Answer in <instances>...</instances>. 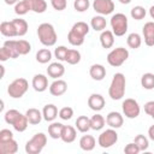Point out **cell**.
I'll return each instance as SVG.
<instances>
[{"label":"cell","instance_id":"cell-55","mask_svg":"<svg viewBox=\"0 0 154 154\" xmlns=\"http://www.w3.org/2000/svg\"><path fill=\"white\" fill-rule=\"evenodd\" d=\"M0 69H1V76H0V78H2V77H4V75H5V67L1 65V66H0Z\"/></svg>","mask_w":154,"mask_h":154},{"label":"cell","instance_id":"cell-42","mask_svg":"<svg viewBox=\"0 0 154 154\" xmlns=\"http://www.w3.org/2000/svg\"><path fill=\"white\" fill-rule=\"evenodd\" d=\"M67 47L65 46H58L55 49H54V57L58 59V61H65L66 59V55H67Z\"/></svg>","mask_w":154,"mask_h":154},{"label":"cell","instance_id":"cell-4","mask_svg":"<svg viewBox=\"0 0 154 154\" xmlns=\"http://www.w3.org/2000/svg\"><path fill=\"white\" fill-rule=\"evenodd\" d=\"M111 28L114 36H124L128 31V17L124 13H116L111 17Z\"/></svg>","mask_w":154,"mask_h":154},{"label":"cell","instance_id":"cell-24","mask_svg":"<svg viewBox=\"0 0 154 154\" xmlns=\"http://www.w3.org/2000/svg\"><path fill=\"white\" fill-rule=\"evenodd\" d=\"M106 25H107L106 18L103 16H101V14L94 16L91 18V20H90V26L95 31H103V30H106Z\"/></svg>","mask_w":154,"mask_h":154},{"label":"cell","instance_id":"cell-35","mask_svg":"<svg viewBox=\"0 0 154 154\" xmlns=\"http://www.w3.org/2000/svg\"><path fill=\"white\" fill-rule=\"evenodd\" d=\"M65 61L70 65H76L81 61V53L78 49H69Z\"/></svg>","mask_w":154,"mask_h":154},{"label":"cell","instance_id":"cell-43","mask_svg":"<svg viewBox=\"0 0 154 154\" xmlns=\"http://www.w3.org/2000/svg\"><path fill=\"white\" fill-rule=\"evenodd\" d=\"M90 6L89 0H75L73 1V8L77 12H85Z\"/></svg>","mask_w":154,"mask_h":154},{"label":"cell","instance_id":"cell-5","mask_svg":"<svg viewBox=\"0 0 154 154\" xmlns=\"http://www.w3.org/2000/svg\"><path fill=\"white\" fill-rule=\"evenodd\" d=\"M129 58V51L124 47H118L112 49L108 54H107V63L113 66V67H118L122 66Z\"/></svg>","mask_w":154,"mask_h":154},{"label":"cell","instance_id":"cell-37","mask_svg":"<svg viewBox=\"0 0 154 154\" xmlns=\"http://www.w3.org/2000/svg\"><path fill=\"white\" fill-rule=\"evenodd\" d=\"M146 14H147L146 8H144L143 6H140V5L132 7L131 11H130V16H131L135 20H141V19H143V18L146 17Z\"/></svg>","mask_w":154,"mask_h":154},{"label":"cell","instance_id":"cell-34","mask_svg":"<svg viewBox=\"0 0 154 154\" xmlns=\"http://www.w3.org/2000/svg\"><path fill=\"white\" fill-rule=\"evenodd\" d=\"M71 30L75 31L76 34H78V35L85 37V35H88V32H89V25L85 22H77L72 25Z\"/></svg>","mask_w":154,"mask_h":154},{"label":"cell","instance_id":"cell-50","mask_svg":"<svg viewBox=\"0 0 154 154\" xmlns=\"http://www.w3.org/2000/svg\"><path fill=\"white\" fill-rule=\"evenodd\" d=\"M144 112L148 116H152L154 113V101H148L144 103Z\"/></svg>","mask_w":154,"mask_h":154},{"label":"cell","instance_id":"cell-28","mask_svg":"<svg viewBox=\"0 0 154 154\" xmlns=\"http://www.w3.org/2000/svg\"><path fill=\"white\" fill-rule=\"evenodd\" d=\"M12 23L16 28V31H17V36H24L26 32H28V23L25 19H22V18H14L12 19Z\"/></svg>","mask_w":154,"mask_h":154},{"label":"cell","instance_id":"cell-20","mask_svg":"<svg viewBox=\"0 0 154 154\" xmlns=\"http://www.w3.org/2000/svg\"><path fill=\"white\" fill-rule=\"evenodd\" d=\"M100 43L102 48H111L114 45V34L112 30H103L100 34Z\"/></svg>","mask_w":154,"mask_h":154},{"label":"cell","instance_id":"cell-8","mask_svg":"<svg viewBox=\"0 0 154 154\" xmlns=\"http://www.w3.org/2000/svg\"><path fill=\"white\" fill-rule=\"evenodd\" d=\"M122 108H123L124 116L129 119L137 118L141 112V107L135 99H125L122 103Z\"/></svg>","mask_w":154,"mask_h":154},{"label":"cell","instance_id":"cell-26","mask_svg":"<svg viewBox=\"0 0 154 154\" xmlns=\"http://www.w3.org/2000/svg\"><path fill=\"white\" fill-rule=\"evenodd\" d=\"M75 125L79 132H88L90 130V118H88L87 116H79L76 119Z\"/></svg>","mask_w":154,"mask_h":154},{"label":"cell","instance_id":"cell-33","mask_svg":"<svg viewBox=\"0 0 154 154\" xmlns=\"http://www.w3.org/2000/svg\"><path fill=\"white\" fill-rule=\"evenodd\" d=\"M141 85L147 90L154 89V73L152 72L143 73L141 77Z\"/></svg>","mask_w":154,"mask_h":154},{"label":"cell","instance_id":"cell-15","mask_svg":"<svg viewBox=\"0 0 154 154\" xmlns=\"http://www.w3.org/2000/svg\"><path fill=\"white\" fill-rule=\"evenodd\" d=\"M124 123V118L123 116L119 113V112H109L107 116H106V124L109 126V128H113V129H119L122 128Z\"/></svg>","mask_w":154,"mask_h":154},{"label":"cell","instance_id":"cell-45","mask_svg":"<svg viewBox=\"0 0 154 154\" xmlns=\"http://www.w3.org/2000/svg\"><path fill=\"white\" fill-rule=\"evenodd\" d=\"M72 116H73V109L71 107H69V106L63 107V108L59 109V117L63 120H69V119L72 118Z\"/></svg>","mask_w":154,"mask_h":154},{"label":"cell","instance_id":"cell-31","mask_svg":"<svg viewBox=\"0 0 154 154\" xmlns=\"http://www.w3.org/2000/svg\"><path fill=\"white\" fill-rule=\"evenodd\" d=\"M105 123H106V119L101 114L96 113L90 118V129H93L95 131H99L105 126Z\"/></svg>","mask_w":154,"mask_h":154},{"label":"cell","instance_id":"cell-46","mask_svg":"<svg viewBox=\"0 0 154 154\" xmlns=\"http://www.w3.org/2000/svg\"><path fill=\"white\" fill-rule=\"evenodd\" d=\"M51 5L55 11H63L67 6V0H51Z\"/></svg>","mask_w":154,"mask_h":154},{"label":"cell","instance_id":"cell-44","mask_svg":"<svg viewBox=\"0 0 154 154\" xmlns=\"http://www.w3.org/2000/svg\"><path fill=\"white\" fill-rule=\"evenodd\" d=\"M19 114H20V112H19V111H17V109H8V111H6V112H5V116H4L5 122H6L7 124L12 125Z\"/></svg>","mask_w":154,"mask_h":154},{"label":"cell","instance_id":"cell-41","mask_svg":"<svg viewBox=\"0 0 154 154\" xmlns=\"http://www.w3.org/2000/svg\"><path fill=\"white\" fill-rule=\"evenodd\" d=\"M17 47L20 55H25L31 51V45L26 40H17Z\"/></svg>","mask_w":154,"mask_h":154},{"label":"cell","instance_id":"cell-56","mask_svg":"<svg viewBox=\"0 0 154 154\" xmlns=\"http://www.w3.org/2000/svg\"><path fill=\"white\" fill-rule=\"evenodd\" d=\"M150 117H152V118H153V119H154V113H153V114H152V116H150Z\"/></svg>","mask_w":154,"mask_h":154},{"label":"cell","instance_id":"cell-2","mask_svg":"<svg viewBox=\"0 0 154 154\" xmlns=\"http://www.w3.org/2000/svg\"><path fill=\"white\" fill-rule=\"evenodd\" d=\"M37 36L40 42L46 47H52L58 40L54 26L51 23H41L37 28Z\"/></svg>","mask_w":154,"mask_h":154},{"label":"cell","instance_id":"cell-53","mask_svg":"<svg viewBox=\"0 0 154 154\" xmlns=\"http://www.w3.org/2000/svg\"><path fill=\"white\" fill-rule=\"evenodd\" d=\"M149 16L152 17V19H154V5L150 6V8H149Z\"/></svg>","mask_w":154,"mask_h":154},{"label":"cell","instance_id":"cell-27","mask_svg":"<svg viewBox=\"0 0 154 154\" xmlns=\"http://www.w3.org/2000/svg\"><path fill=\"white\" fill-rule=\"evenodd\" d=\"M64 124L58 123V122H51V124L48 125V135L49 137H52L53 140H58L61 136V130H63Z\"/></svg>","mask_w":154,"mask_h":154},{"label":"cell","instance_id":"cell-40","mask_svg":"<svg viewBox=\"0 0 154 154\" xmlns=\"http://www.w3.org/2000/svg\"><path fill=\"white\" fill-rule=\"evenodd\" d=\"M134 142L136 143V146L140 148L141 152L147 150L148 147H149V141H148V138H147L144 135H137V136L135 137Z\"/></svg>","mask_w":154,"mask_h":154},{"label":"cell","instance_id":"cell-25","mask_svg":"<svg viewBox=\"0 0 154 154\" xmlns=\"http://www.w3.org/2000/svg\"><path fill=\"white\" fill-rule=\"evenodd\" d=\"M30 7V11L35 13H43L47 10V2L45 0H25Z\"/></svg>","mask_w":154,"mask_h":154},{"label":"cell","instance_id":"cell-7","mask_svg":"<svg viewBox=\"0 0 154 154\" xmlns=\"http://www.w3.org/2000/svg\"><path fill=\"white\" fill-rule=\"evenodd\" d=\"M117 141H118V134H117L116 129H113V128L103 130L99 135V138H97V143L101 148H109L113 144H116Z\"/></svg>","mask_w":154,"mask_h":154},{"label":"cell","instance_id":"cell-13","mask_svg":"<svg viewBox=\"0 0 154 154\" xmlns=\"http://www.w3.org/2000/svg\"><path fill=\"white\" fill-rule=\"evenodd\" d=\"M144 43L149 47L154 46V22H147L142 28Z\"/></svg>","mask_w":154,"mask_h":154},{"label":"cell","instance_id":"cell-38","mask_svg":"<svg viewBox=\"0 0 154 154\" xmlns=\"http://www.w3.org/2000/svg\"><path fill=\"white\" fill-rule=\"evenodd\" d=\"M4 46H6L8 48L12 59H16L20 55L19 52H18V47H17V40H7V41L4 42Z\"/></svg>","mask_w":154,"mask_h":154},{"label":"cell","instance_id":"cell-14","mask_svg":"<svg viewBox=\"0 0 154 154\" xmlns=\"http://www.w3.org/2000/svg\"><path fill=\"white\" fill-rule=\"evenodd\" d=\"M65 73V67L60 61H55V63H51L47 67V75L54 79H58L60 77H63Z\"/></svg>","mask_w":154,"mask_h":154},{"label":"cell","instance_id":"cell-10","mask_svg":"<svg viewBox=\"0 0 154 154\" xmlns=\"http://www.w3.org/2000/svg\"><path fill=\"white\" fill-rule=\"evenodd\" d=\"M106 105V101H105V97L101 95V94H91L89 97H88V106L90 109L95 111V112H99L101 111Z\"/></svg>","mask_w":154,"mask_h":154},{"label":"cell","instance_id":"cell-39","mask_svg":"<svg viewBox=\"0 0 154 154\" xmlns=\"http://www.w3.org/2000/svg\"><path fill=\"white\" fill-rule=\"evenodd\" d=\"M30 11V7L25 0H20L14 5V13L18 16H24Z\"/></svg>","mask_w":154,"mask_h":154},{"label":"cell","instance_id":"cell-11","mask_svg":"<svg viewBox=\"0 0 154 154\" xmlns=\"http://www.w3.org/2000/svg\"><path fill=\"white\" fill-rule=\"evenodd\" d=\"M31 85H32L35 91L42 93V91L47 90V88H48V78L42 73H37L32 77Z\"/></svg>","mask_w":154,"mask_h":154},{"label":"cell","instance_id":"cell-3","mask_svg":"<svg viewBox=\"0 0 154 154\" xmlns=\"http://www.w3.org/2000/svg\"><path fill=\"white\" fill-rule=\"evenodd\" d=\"M46 144L47 136L43 132H37L25 143V152L28 154H38L42 152Z\"/></svg>","mask_w":154,"mask_h":154},{"label":"cell","instance_id":"cell-12","mask_svg":"<svg viewBox=\"0 0 154 154\" xmlns=\"http://www.w3.org/2000/svg\"><path fill=\"white\" fill-rule=\"evenodd\" d=\"M67 90V83L64 79H55L51 85H49V93L53 96H61L66 93Z\"/></svg>","mask_w":154,"mask_h":154},{"label":"cell","instance_id":"cell-52","mask_svg":"<svg viewBox=\"0 0 154 154\" xmlns=\"http://www.w3.org/2000/svg\"><path fill=\"white\" fill-rule=\"evenodd\" d=\"M5 1V4L6 5H16L18 1H20V0H4Z\"/></svg>","mask_w":154,"mask_h":154},{"label":"cell","instance_id":"cell-18","mask_svg":"<svg viewBox=\"0 0 154 154\" xmlns=\"http://www.w3.org/2000/svg\"><path fill=\"white\" fill-rule=\"evenodd\" d=\"M17 152H18V143L14 138L0 142V153L1 154H14Z\"/></svg>","mask_w":154,"mask_h":154},{"label":"cell","instance_id":"cell-6","mask_svg":"<svg viewBox=\"0 0 154 154\" xmlns=\"http://www.w3.org/2000/svg\"><path fill=\"white\" fill-rule=\"evenodd\" d=\"M29 88V83L25 78H16L12 83H10L7 88V93L12 99H20Z\"/></svg>","mask_w":154,"mask_h":154},{"label":"cell","instance_id":"cell-29","mask_svg":"<svg viewBox=\"0 0 154 154\" xmlns=\"http://www.w3.org/2000/svg\"><path fill=\"white\" fill-rule=\"evenodd\" d=\"M28 125H29V120H28L26 116H25V114H22V113L17 117V119H16L14 123L12 124L13 129H14L16 131H18V132L25 131L26 128H28Z\"/></svg>","mask_w":154,"mask_h":154},{"label":"cell","instance_id":"cell-19","mask_svg":"<svg viewBox=\"0 0 154 154\" xmlns=\"http://www.w3.org/2000/svg\"><path fill=\"white\" fill-rule=\"evenodd\" d=\"M42 116H43V119L46 122H54V119L59 116V111H58V108H57L55 105L48 103V105H46L43 107Z\"/></svg>","mask_w":154,"mask_h":154},{"label":"cell","instance_id":"cell-49","mask_svg":"<svg viewBox=\"0 0 154 154\" xmlns=\"http://www.w3.org/2000/svg\"><path fill=\"white\" fill-rule=\"evenodd\" d=\"M8 59H12L11 58V53H10V51H8V48L6 46H2L0 48V60L1 61H6Z\"/></svg>","mask_w":154,"mask_h":154},{"label":"cell","instance_id":"cell-17","mask_svg":"<svg viewBox=\"0 0 154 154\" xmlns=\"http://www.w3.org/2000/svg\"><path fill=\"white\" fill-rule=\"evenodd\" d=\"M89 75L94 81H102L106 77V67L101 64H93L89 69Z\"/></svg>","mask_w":154,"mask_h":154},{"label":"cell","instance_id":"cell-36","mask_svg":"<svg viewBox=\"0 0 154 154\" xmlns=\"http://www.w3.org/2000/svg\"><path fill=\"white\" fill-rule=\"evenodd\" d=\"M67 41L70 42V45L78 47V46H82L84 43V37L78 35V34H76L75 31L70 30L69 34H67Z\"/></svg>","mask_w":154,"mask_h":154},{"label":"cell","instance_id":"cell-48","mask_svg":"<svg viewBox=\"0 0 154 154\" xmlns=\"http://www.w3.org/2000/svg\"><path fill=\"white\" fill-rule=\"evenodd\" d=\"M11 138H13V134H12L11 130H8V129H2V130H0V142L8 141V140H11Z\"/></svg>","mask_w":154,"mask_h":154},{"label":"cell","instance_id":"cell-32","mask_svg":"<svg viewBox=\"0 0 154 154\" xmlns=\"http://www.w3.org/2000/svg\"><path fill=\"white\" fill-rule=\"evenodd\" d=\"M52 59V52L48 49V48H42V49H38L37 53H36V60L37 63L40 64H47L49 63Z\"/></svg>","mask_w":154,"mask_h":154},{"label":"cell","instance_id":"cell-22","mask_svg":"<svg viewBox=\"0 0 154 154\" xmlns=\"http://www.w3.org/2000/svg\"><path fill=\"white\" fill-rule=\"evenodd\" d=\"M96 141L91 135H83L79 140V147L84 152H90L95 148Z\"/></svg>","mask_w":154,"mask_h":154},{"label":"cell","instance_id":"cell-23","mask_svg":"<svg viewBox=\"0 0 154 154\" xmlns=\"http://www.w3.org/2000/svg\"><path fill=\"white\" fill-rule=\"evenodd\" d=\"M0 32L2 36H6V37H14L17 36V31H16V28L12 23V20L7 22V20H4L1 22L0 24Z\"/></svg>","mask_w":154,"mask_h":154},{"label":"cell","instance_id":"cell-30","mask_svg":"<svg viewBox=\"0 0 154 154\" xmlns=\"http://www.w3.org/2000/svg\"><path fill=\"white\" fill-rule=\"evenodd\" d=\"M126 43H128V46H129L130 48L137 49V48H140L141 45H142V37H141V35L137 34V32H131V34L128 35Z\"/></svg>","mask_w":154,"mask_h":154},{"label":"cell","instance_id":"cell-47","mask_svg":"<svg viewBox=\"0 0 154 154\" xmlns=\"http://www.w3.org/2000/svg\"><path fill=\"white\" fill-rule=\"evenodd\" d=\"M140 152H141V150H140V148L136 146L135 142L128 143V144L125 146V148H124V153H125V154H138Z\"/></svg>","mask_w":154,"mask_h":154},{"label":"cell","instance_id":"cell-9","mask_svg":"<svg viewBox=\"0 0 154 154\" xmlns=\"http://www.w3.org/2000/svg\"><path fill=\"white\" fill-rule=\"evenodd\" d=\"M93 8L96 13L101 16H107L114 11V2L113 0H94Z\"/></svg>","mask_w":154,"mask_h":154},{"label":"cell","instance_id":"cell-54","mask_svg":"<svg viewBox=\"0 0 154 154\" xmlns=\"http://www.w3.org/2000/svg\"><path fill=\"white\" fill-rule=\"evenodd\" d=\"M120 4H123V5H128V4H130L131 2V0H118Z\"/></svg>","mask_w":154,"mask_h":154},{"label":"cell","instance_id":"cell-21","mask_svg":"<svg viewBox=\"0 0 154 154\" xmlns=\"http://www.w3.org/2000/svg\"><path fill=\"white\" fill-rule=\"evenodd\" d=\"M25 116L29 120V124L30 125H37L41 123V120L43 119V116H42V112L37 108H29L26 112H25Z\"/></svg>","mask_w":154,"mask_h":154},{"label":"cell","instance_id":"cell-16","mask_svg":"<svg viewBox=\"0 0 154 154\" xmlns=\"http://www.w3.org/2000/svg\"><path fill=\"white\" fill-rule=\"evenodd\" d=\"M77 137V131L76 128L71 126V125H64L63 130H61V136L60 140L65 143H72Z\"/></svg>","mask_w":154,"mask_h":154},{"label":"cell","instance_id":"cell-1","mask_svg":"<svg viewBox=\"0 0 154 154\" xmlns=\"http://www.w3.org/2000/svg\"><path fill=\"white\" fill-rule=\"evenodd\" d=\"M125 87H126V79L125 76L122 72L114 73L112 82L108 88V95L112 100H120L125 95Z\"/></svg>","mask_w":154,"mask_h":154},{"label":"cell","instance_id":"cell-51","mask_svg":"<svg viewBox=\"0 0 154 154\" xmlns=\"http://www.w3.org/2000/svg\"><path fill=\"white\" fill-rule=\"evenodd\" d=\"M148 137H149L152 141H154V125H152V126L148 129Z\"/></svg>","mask_w":154,"mask_h":154}]
</instances>
